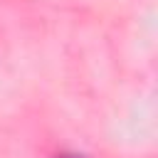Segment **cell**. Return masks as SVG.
Returning a JSON list of instances; mask_svg holds the SVG:
<instances>
[{"label":"cell","instance_id":"cell-1","mask_svg":"<svg viewBox=\"0 0 158 158\" xmlns=\"http://www.w3.org/2000/svg\"><path fill=\"white\" fill-rule=\"evenodd\" d=\"M57 158H84V156H57Z\"/></svg>","mask_w":158,"mask_h":158}]
</instances>
